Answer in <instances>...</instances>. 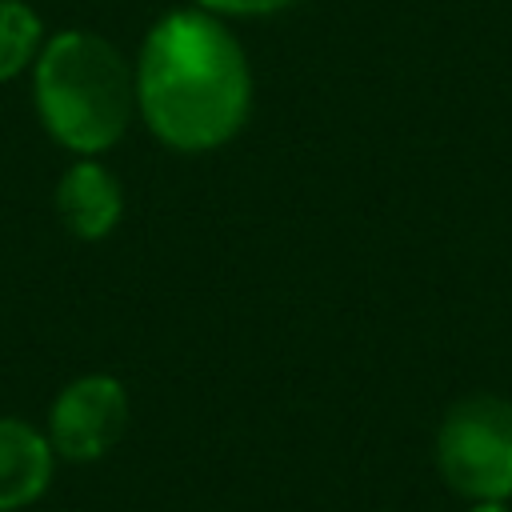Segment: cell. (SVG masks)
Segmentation results:
<instances>
[{
  "mask_svg": "<svg viewBox=\"0 0 512 512\" xmlns=\"http://www.w3.org/2000/svg\"><path fill=\"white\" fill-rule=\"evenodd\" d=\"M136 100L164 144L204 152L236 136L244 124L252 76L240 44L212 16L172 12L140 48Z\"/></svg>",
  "mask_w": 512,
  "mask_h": 512,
  "instance_id": "6da1fadb",
  "label": "cell"
},
{
  "mask_svg": "<svg viewBox=\"0 0 512 512\" xmlns=\"http://www.w3.org/2000/svg\"><path fill=\"white\" fill-rule=\"evenodd\" d=\"M136 80L120 52L92 32H60L36 60V108L52 140L104 152L128 128Z\"/></svg>",
  "mask_w": 512,
  "mask_h": 512,
  "instance_id": "7a4b0ae2",
  "label": "cell"
},
{
  "mask_svg": "<svg viewBox=\"0 0 512 512\" xmlns=\"http://www.w3.org/2000/svg\"><path fill=\"white\" fill-rule=\"evenodd\" d=\"M436 468L468 500L512 496V404L468 396L448 408L436 432Z\"/></svg>",
  "mask_w": 512,
  "mask_h": 512,
  "instance_id": "3957f363",
  "label": "cell"
},
{
  "mask_svg": "<svg viewBox=\"0 0 512 512\" xmlns=\"http://www.w3.org/2000/svg\"><path fill=\"white\" fill-rule=\"evenodd\" d=\"M128 428V392L116 376L92 372L72 380L48 412V444L56 456L72 464L100 460L108 448L120 444Z\"/></svg>",
  "mask_w": 512,
  "mask_h": 512,
  "instance_id": "277c9868",
  "label": "cell"
},
{
  "mask_svg": "<svg viewBox=\"0 0 512 512\" xmlns=\"http://www.w3.org/2000/svg\"><path fill=\"white\" fill-rule=\"evenodd\" d=\"M52 444L16 416H0V512L36 504L52 484Z\"/></svg>",
  "mask_w": 512,
  "mask_h": 512,
  "instance_id": "5b68a950",
  "label": "cell"
},
{
  "mask_svg": "<svg viewBox=\"0 0 512 512\" xmlns=\"http://www.w3.org/2000/svg\"><path fill=\"white\" fill-rule=\"evenodd\" d=\"M56 208L68 232H76L80 240H100L120 220V184L96 160H80L64 172L56 188Z\"/></svg>",
  "mask_w": 512,
  "mask_h": 512,
  "instance_id": "8992f818",
  "label": "cell"
},
{
  "mask_svg": "<svg viewBox=\"0 0 512 512\" xmlns=\"http://www.w3.org/2000/svg\"><path fill=\"white\" fill-rule=\"evenodd\" d=\"M40 40V16L24 0H0V80L16 76Z\"/></svg>",
  "mask_w": 512,
  "mask_h": 512,
  "instance_id": "52a82bcc",
  "label": "cell"
},
{
  "mask_svg": "<svg viewBox=\"0 0 512 512\" xmlns=\"http://www.w3.org/2000/svg\"><path fill=\"white\" fill-rule=\"evenodd\" d=\"M204 8L212 12H236V16H252V12H272V8H284L292 0H200Z\"/></svg>",
  "mask_w": 512,
  "mask_h": 512,
  "instance_id": "ba28073f",
  "label": "cell"
},
{
  "mask_svg": "<svg viewBox=\"0 0 512 512\" xmlns=\"http://www.w3.org/2000/svg\"><path fill=\"white\" fill-rule=\"evenodd\" d=\"M472 512H504V500H476Z\"/></svg>",
  "mask_w": 512,
  "mask_h": 512,
  "instance_id": "9c48e42d",
  "label": "cell"
}]
</instances>
